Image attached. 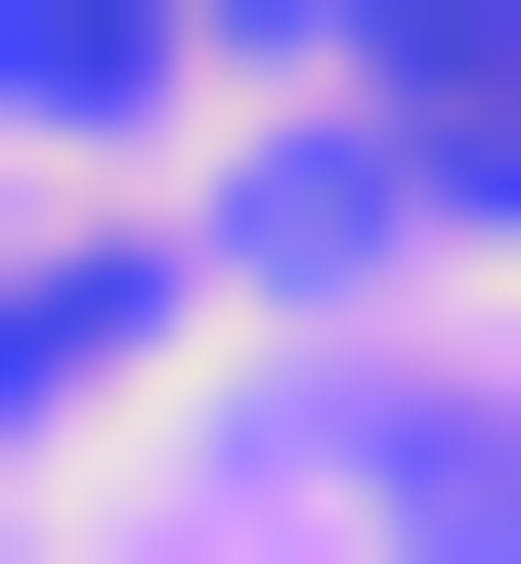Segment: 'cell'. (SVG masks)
I'll use <instances>...</instances> for the list:
<instances>
[{
  "label": "cell",
  "instance_id": "obj_1",
  "mask_svg": "<svg viewBox=\"0 0 521 564\" xmlns=\"http://www.w3.org/2000/svg\"><path fill=\"white\" fill-rule=\"evenodd\" d=\"M174 44H218V0H0V131H131Z\"/></svg>",
  "mask_w": 521,
  "mask_h": 564
}]
</instances>
